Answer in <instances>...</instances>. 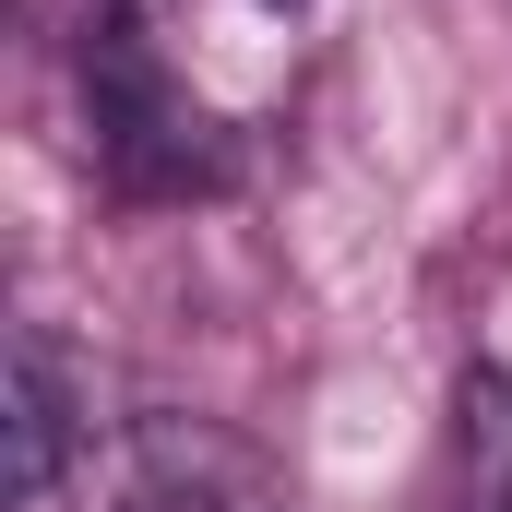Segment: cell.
<instances>
[{"label":"cell","mask_w":512,"mask_h":512,"mask_svg":"<svg viewBox=\"0 0 512 512\" xmlns=\"http://www.w3.org/2000/svg\"><path fill=\"white\" fill-rule=\"evenodd\" d=\"M72 72H84V143H96L108 191H131V203H203V191H227V120L155 60V36L120 0L84 12Z\"/></svg>","instance_id":"obj_1"},{"label":"cell","mask_w":512,"mask_h":512,"mask_svg":"<svg viewBox=\"0 0 512 512\" xmlns=\"http://www.w3.org/2000/svg\"><path fill=\"white\" fill-rule=\"evenodd\" d=\"M131 489H143V512H298L286 465L262 453L251 429L191 417V405L131 417Z\"/></svg>","instance_id":"obj_2"},{"label":"cell","mask_w":512,"mask_h":512,"mask_svg":"<svg viewBox=\"0 0 512 512\" xmlns=\"http://www.w3.org/2000/svg\"><path fill=\"white\" fill-rule=\"evenodd\" d=\"M441 512H512V370L501 358H465V382H453Z\"/></svg>","instance_id":"obj_3"},{"label":"cell","mask_w":512,"mask_h":512,"mask_svg":"<svg viewBox=\"0 0 512 512\" xmlns=\"http://www.w3.org/2000/svg\"><path fill=\"white\" fill-rule=\"evenodd\" d=\"M0 441H12V512H48L60 465H72V405H60V358L36 334H12V358H0Z\"/></svg>","instance_id":"obj_4"},{"label":"cell","mask_w":512,"mask_h":512,"mask_svg":"<svg viewBox=\"0 0 512 512\" xmlns=\"http://www.w3.org/2000/svg\"><path fill=\"white\" fill-rule=\"evenodd\" d=\"M262 12H298V0H262Z\"/></svg>","instance_id":"obj_5"},{"label":"cell","mask_w":512,"mask_h":512,"mask_svg":"<svg viewBox=\"0 0 512 512\" xmlns=\"http://www.w3.org/2000/svg\"><path fill=\"white\" fill-rule=\"evenodd\" d=\"M120 12H143V0H120Z\"/></svg>","instance_id":"obj_6"}]
</instances>
